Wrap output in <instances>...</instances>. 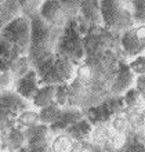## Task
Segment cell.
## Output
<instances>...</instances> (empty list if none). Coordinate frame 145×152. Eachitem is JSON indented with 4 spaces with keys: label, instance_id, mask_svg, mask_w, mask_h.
Returning <instances> with one entry per match:
<instances>
[{
    "label": "cell",
    "instance_id": "cell-9",
    "mask_svg": "<svg viewBox=\"0 0 145 152\" xmlns=\"http://www.w3.org/2000/svg\"><path fill=\"white\" fill-rule=\"evenodd\" d=\"M40 80H39V75L35 69L29 71L25 76H22L21 79H18L15 82V88L14 91L17 94H20L24 100H26L28 102L32 104L33 98L37 94L39 88H40Z\"/></svg>",
    "mask_w": 145,
    "mask_h": 152
},
{
    "label": "cell",
    "instance_id": "cell-8",
    "mask_svg": "<svg viewBox=\"0 0 145 152\" xmlns=\"http://www.w3.org/2000/svg\"><path fill=\"white\" fill-rule=\"evenodd\" d=\"M136 79H137V76L130 69L129 62L122 61L116 76L112 82V86H111V96L123 97L129 90H131L136 86Z\"/></svg>",
    "mask_w": 145,
    "mask_h": 152
},
{
    "label": "cell",
    "instance_id": "cell-12",
    "mask_svg": "<svg viewBox=\"0 0 145 152\" xmlns=\"http://www.w3.org/2000/svg\"><path fill=\"white\" fill-rule=\"evenodd\" d=\"M79 15L86 24L89 25V28H95V26L104 28L100 1H82Z\"/></svg>",
    "mask_w": 145,
    "mask_h": 152
},
{
    "label": "cell",
    "instance_id": "cell-1",
    "mask_svg": "<svg viewBox=\"0 0 145 152\" xmlns=\"http://www.w3.org/2000/svg\"><path fill=\"white\" fill-rule=\"evenodd\" d=\"M31 21H32V39H31L28 57L32 62V66H35L37 62L44 60L46 57L55 53L57 44L60 42L64 29L48 25L39 15L32 18Z\"/></svg>",
    "mask_w": 145,
    "mask_h": 152
},
{
    "label": "cell",
    "instance_id": "cell-28",
    "mask_svg": "<svg viewBox=\"0 0 145 152\" xmlns=\"http://www.w3.org/2000/svg\"><path fill=\"white\" fill-rule=\"evenodd\" d=\"M18 58L15 56V51H14V47L12 44L8 42L7 39H4L3 36H0V60L4 61H12Z\"/></svg>",
    "mask_w": 145,
    "mask_h": 152
},
{
    "label": "cell",
    "instance_id": "cell-30",
    "mask_svg": "<svg viewBox=\"0 0 145 152\" xmlns=\"http://www.w3.org/2000/svg\"><path fill=\"white\" fill-rule=\"evenodd\" d=\"M129 66L136 76L145 75V54L137 57V58H133V60L129 62Z\"/></svg>",
    "mask_w": 145,
    "mask_h": 152
},
{
    "label": "cell",
    "instance_id": "cell-26",
    "mask_svg": "<svg viewBox=\"0 0 145 152\" xmlns=\"http://www.w3.org/2000/svg\"><path fill=\"white\" fill-rule=\"evenodd\" d=\"M111 129H112L115 133H119V134H125L129 132L130 129V119L123 113V115H117L115 116L112 120H111Z\"/></svg>",
    "mask_w": 145,
    "mask_h": 152
},
{
    "label": "cell",
    "instance_id": "cell-20",
    "mask_svg": "<svg viewBox=\"0 0 145 152\" xmlns=\"http://www.w3.org/2000/svg\"><path fill=\"white\" fill-rule=\"evenodd\" d=\"M40 123V116H39V111L35 108H29L24 112H21L17 118V127L22 129H29L33 126H37Z\"/></svg>",
    "mask_w": 145,
    "mask_h": 152
},
{
    "label": "cell",
    "instance_id": "cell-27",
    "mask_svg": "<svg viewBox=\"0 0 145 152\" xmlns=\"http://www.w3.org/2000/svg\"><path fill=\"white\" fill-rule=\"evenodd\" d=\"M15 82L11 71H0V93L12 91L15 88Z\"/></svg>",
    "mask_w": 145,
    "mask_h": 152
},
{
    "label": "cell",
    "instance_id": "cell-16",
    "mask_svg": "<svg viewBox=\"0 0 145 152\" xmlns=\"http://www.w3.org/2000/svg\"><path fill=\"white\" fill-rule=\"evenodd\" d=\"M21 15L20 3L10 0V1H0V32L8 25L12 20Z\"/></svg>",
    "mask_w": 145,
    "mask_h": 152
},
{
    "label": "cell",
    "instance_id": "cell-14",
    "mask_svg": "<svg viewBox=\"0 0 145 152\" xmlns=\"http://www.w3.org/2000/svg\"><path fill=\"white\" fill-rule=\"evenodd\" d=\"M94 126L90 123V120L87 118L79 120L77 123H75L73 126L65 132L66 136H69L73 141L76 142H82V141H89L90 136H91V132H93Z\"/></svg>",
    "mask_w": 145,
    "mask_h": 152
},
{
    "label": "cell",
    "instance_id": "cell-19",
    "mask_svg": "<svg viewBox=\"0 0 145 152\" xmlns=\"http://www.w3.org/2000/svg\"><path fill=\"white\" fill-rule=\"evenodd\" d=\"M32 69H33L32 62H31L28 56L18 57L15 60L10 61V64H8V71H11V73L14 75L15 80L21 79L22 76H25L29 71H32Z\"/></svg>",
    "mask_w": 145,
    "mask_h": 152
},
{
    "label": "cell",
    "instance_id": "cell-25",
    "mask_svg": "<svg viewBox=\"0 0 145 152\" xmlns=\"http://www.w3.org/2000/svg\"><path fill=\"white\" fill-rule=\"evenodd\" d=\"M69 100H71V86L69 83L58 84L55 90V104L66 108L69 105Z\"/></svg>",
    "mask_w": 145,
    "mask_h": 152
},
{
    "label": "cell",
    "instance_id": "cell-29",
    "mask_svg": "<svg viewBox=\"0 0 145 152\" xmlns=\"http://www.w3.org/2000/svg\"><path fill=\"white\" fill-rule=\"evenodd\" d=\"M133 20L136 25H145V0H134Z\"/></svg>",
    "mask_w": 145,
    "mask_h": 152
},
{
    "label": "cell",
    "instance_id": "cell-17",
    "mask_svg": "<svg viewBox=\"0 0 145 152\" xmlns=\"http://www.w3.org/2000/svg\"><path fill=\"white\" fill-rule=\"evenodd\" d=\"M123 101L126 105V111H130L133 113H141L145 109V100L136 87L126 93L123 96Z\"/></svg>",
    "mask_w": 145,
    "mask_h": 152
},
{
    "label": "cell",
    "instance_id": "cell-2",
    "mask_svg": "<svg viewBox=\"0 0 145 152\" xmlns=\"http://www.w3.org/2000/svg\"><path fill=\"white\" fill-rule=\"evenodd\" d=\"M76 64L57 53L50 54L33 66V69L39 75L40 86H58L64 83H72L76 76Z\"/></svg>",
    "mask_w": 145,
    "mask_h": 152
},
{
    "label": "cell",
    "instance_id": "cell-22",
    "mask_svg": "<svg viewBox=\"0 0 145 152\" xmlns=\"http://www.w3.org/2000/svg\"><path fill=\"white\" fill-rule=\"evenodd\" d=\"M76 141H73L65 133L57 134L52 138L51 142V152H73L75 151Z\"/></svg>",
    "mask_w": 145,
    "mask_h": 152
},
{
    "label": "cell",
    "instance_id": "cell-18",
    "mask_svg": "<svg viewBox=\"0 0 145 152\" xmlns=\"http://www.w3.org/2000/svg\"><path fill=\"white\" fill-rule=\"evenodd\" d=\"M4 141H6V144H7V147L10 148L11 152H20L21 149H24L25 145H26L25 133H24V130L20 127L11 129V130L7 133Z\"/></svg>",
    "mask_w": 145,
    "mask_h": 152
},
{
    "label": "cell",
    "instance_id": "cell-4",
    "mask_svg": "<svg viewBox=\"0 0 145 152\" xmlns=\"http://www.w3.org/2000/svg\"><path fill=\"white\" fill-rule=\"evenodd\" d=\"M0 36L7 39L14 47L17 57L28 56L32 39V21L24 15L17 17L0 32Z\"/></svg>",
    "mask_w": 145,
    "mask_h": 152
},
{
    "label": "cell",
    "instance_id": "cell-3",
    "mask_svg": "<svg viewBox=\"0 0 145 152\" xmlns=\"http://www.w3.org/2000/svg\"><path fill=\"white\" fill-rule=\"evenodd\" d=\"M101 14L104 21V28L113 33H123L134 28L133 20V3L119 1V0H102Z\"/></svg>",
    "mask_w": 145,
    "mask_h": 152
},
{
    "label": "cell",
    "instance_id": "cell-11",
    "mask_svg": "<svg viewBox=\"0 0 145 152\" xmlns=\"http://www.w3.org/2000/svg\"><path fill=\"white\" fill-rule=\"evenodd\" d=\"M85 111L79 108H73V107H66L62 109L60 118L57 119V122L54 124L50 126L51 132L54 133V136L65 133L71 126H73L75 123H77L79 120L85 119Z\"/></svg>",
    "mask_w": 145,
    "mask_h": 152
},
{
    "label": "cell",
    "instance_id": "cell-24",
    "mask_svg": "<svg viewBox=\"0 0 145 152\" xmlns=\"http://www.w3.org/2000/svg\"><path fill=\"white\" fill-rule=\"evenodd\" d=\"M18 3H20L21 15L32 20V18L39 15L43 1H40V0H20Z\"/></svg>",
    "mask_w": 145,
    "mask_h": 152
},
{
    "label": "cell",
    "instance_id": "cell-5",
    "mask_svg": "<svg viewBox=\"0 0 145 152\" xmlns=\"http://www.w3.org/2000/svg\"><path fill=\"white\" fill-rule=\"evenodd\" d=\"M55 53L60 56L66 57L73 64L80 65L86 60V47H85V36L79 32L75 20L64 29L57 44Z\"/></svg>",
    "mask_w": 145,
    "mask_h": 152
},
{
    "label": "cell",
    "instance_id": "cell-10",
    "mask_svg": "<svg viewBox=\"0 0 145 152\" xmlns=\"http://www.w3.org/2000/svg\"><path fill=\"white\" fill-rule=\"evenodd\" d=\"M120 47L127 58H137L145 54V40L140 39L134 28L126 31L120 35Z\"/></svg>",
    "mask_w": 145,
    "mask_h": 152
},
{
    "label": "cell",
    "instance_id": "cell-31",
    "mask_svg": "<svg viewBox=\"0 0 145 152\" xmlns=\"http://www.w3.org/2000/svg\"><path fill=\"white\" fill-rule=\"evenodd\" d=\"M134 87L138 90V93L142 96V98L145 100V75L142 76H137L136 79V86Z\"/></svg>",
    "mask_w": 145,
    "mask_h": 152
},
{
    "label": "cell",
    "instance_id": "cell-7",
    "mask_svg": "<svg viewBox=\"0 0 145 152\" xmlns=\"http://www.w3.org/2000/svg\"><path fill=\"white\" fill-rule=\"evenodd\" d=\"M39 17L44 22H47L48 25L60 29H65L72 21L69 18L66 10H65L64 3L60 0H46V1H43Z\"/></svg>",
    "mask_w": 145,
    "mask_h": 152
},
{
    "label": "cell",
    "instance_id": "cell-6",
    "mask_svg": "<svg viewBox=\"0 0 145 152\" xmlns=\"http://www.w3.org/2000/svg\"><path fill=\"white\" fill-rule=\"evenodd\" d=\"M26 145L25 148L35 152H48L51 151V142L54 138V133L51 132L50 126L39 123L37 126L25 129Z\"/></svg>",
    "mask_w": 145,
    "mask_h": 152
},
{
    "label": "cell",
    "instance_id": "cell-23",
    "mask_svg": "<svg viewBox=\"0 0 145 152\" xmlns=\"http://www.w3.org/2000/svg\"><path fill=\"white\" fill-rule=\"evenodd\" d=\"M62 107L57 104H52L47 108H43L39 111V116H40V123L42 124H47V126H51L57 122V119L60 118L61 112H62Z\"/></svg>",
    "mask_w": 145,
    "mask_h": 152
},
{
    "label": "cell",
    "instance_id": "cell-13",
    "mask_svg": "<svg viewBox=\"0 0 145 152\" xmlns=\"http://www.w3.org/2000/svg\"><path fill=\"white\" fill-rule=\"evenodd\" d=\"M0 104H3L4 107H7L8 109H11L12 112H15L17 115H20L21 112H24L29 108H33L32 104L24 100L20 94H17L14 90L12 91H6L0 93Z\"/></svg>",
    "mask_w": 145,
    "mask_h": 152
},
{
    "label": "cell",
    "instance_id": "cell-15",
    "mask_svg": "<svg viewBox=\"0 0 145 152\" xmlns=\"http://www.w3.org/2000/svg\"><path fill=\"white\" fill-rule=\"evenodd\" d=\"M55 90L57 86L52 84H47V86H42L39 88L37 94L35 96L32 101V107L37 111H40L43 108H47L50 105L55 104Z\"/></svg>",
    "mask_w": 145,
    "mask_h": 152
},
{
    "label": "cell",
    "instance_id": "cell-21",
    "mask_svg": "<svg viewBox=\"0 0 145 152\" xmlns=\"http://www.w3.org/2000/svg\"><path fill=\"white\" fill-rule=\"evenodd\" d=\"M17 118H18V115L15 112H12L11 109H8L3 104H0V130L6 136L11 129L17 127Z\"/></svg>",
    "mask_w": 145,
    "mask_h": 152
}]
</instances>
